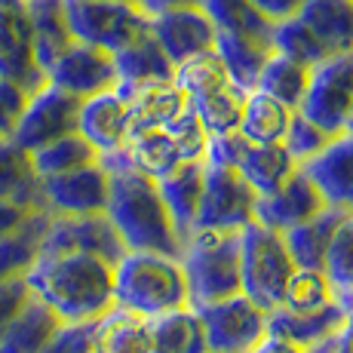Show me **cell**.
I'll return each instance as SVG.
<instances>
[{
  "instance_id": "obj_37",
  "label": "cell",
  "mask_w": 353,
  "mask_h": 353,
  "mask_svg": "<svg viewBox=\"0 0 353 353\" xmlns=\"http://www.w3.org/2000/svg\"><path fill=\"white\" fill-rule=\"evenodd\" d=\"M99 157H101L99 148L92 145L90 139H83L80 132L62 135V139L31 151V163H34L40 179L59 175V172H71V169H80V166H90V163H99Z\"/></svg>"
},
{
  "instance_id": "obj_18",
  "label": "cell",
  "mask_w": 353,
  "mask_h": 353,
  "mask_svg": "<svg viewBox=\"0 0 353 353\" xmlns=\"http://www.w3.org/2000/svg\"><path fill=\"white\" fill-rule=\"evenodd\" d=\"M323 194L325 206L353 212V132H338L320 154L298 163Z\"/></svg>"
},
{
  "instance_id": "obj_26",
  "label": "cell",
  "mask_w": 353,
  "mask_h": 353,
  "mask_svg": "<svg viewBox=\"0 0 353 353\" xmlns=\"http://www.w3.org/2000/svg\"><path fill=\"white\" fill-rule=\"evenodd\" d=\"M0 200L46 212L40 175L31 163V154L12 139H0Z\"/></svg>"
},
{
  "instance_id": "obj_47",
  "label": "cell",
  "mask_w": 353,
  "mask_h": 353,
  "mask_svg": "<svg viewBox=\"0 0 353 353\" xmlns=\"http://www.w3.org/2000/svg\"><path fill=\"white\" fill-rule=\"evenodd\" d=\"M34 215H37V209H28V206H19V203L0 200V236L16 234L25 221L34 219Z\"/></svg>"
},
{
  "instance_id": "obj_16",
  "label": "cell",
  "mask_w": 353,
  "mask_h": 353,
  "mask_svg": "<svg viewBox=\"0 0 353 353\" xmlns=\"http://www.w3.org/2000/svg\"><path fill=\"white\" fill-rule=\"evenodd\" d=\"M151 34L157 37V43L172 65H181L191 56L215 50V25L200 3L151 12Z\"/></svg>"
},
{
  "instance_id": "obj_21",
  "label": "cell",
  "mask_w": 353,
  "mask_h": 353,
  "mask_svg": "<svg viewBox=\"0 0 353 353\" xmlns=\"http://www.w3.org/2000/svg\"><path fill=\"white\" fill-rule=\"evenodd\" d=\"M347 320H350V314L341 301H332L316 310L276 307L268 314V335L286 338V341L298 344V347H314L316 341H323V338L335 335L338 329H344Z\"/></svg>"
},
{
  "instance_id": "obj_19",
  "label": "cell",
  "mask_w": 353,
  "mask_h": 353,
  "mask_svg": "<svg viewBox=\"0 0 353 353\" xmlns=\"http://www.w3.org/2000/svg\"><path fill=\"white\" fill-rule=\"evenodd\" d=\"M117 90L129 101L126 141H132L141 132H151V129H163L188 101L185 92L175 86V80H160V83H117Z\"/></svg>"
},
{
  "instance_id": "obj_2",
  "label": "cell",
  "mask_w": 353,
  "mask_h": 353,
  "mask_svg": "<svg viewBox=\"0 0 353 353\" xmlns=\"http://www.w3.org/2000/svg\"><path fill=\"white\" fill-rule=\"evenodd\" d=\"M25 280L62 323H92L114 307V264L99 255H37Z\"/></svg>"
},
{
  "instance_id": "obj_51",
  "label": "cell",
  "mask_w": 353,
  "mask_h": 353,
  "mask_svg": "<svg viewBox=\"0 0 353 353\" xmlns=\"http://www.w3.org/2000/svg\"><path fill=\"white\" fill-rule=\"evenodd\" d=\"M148 12H160V10H172V6H191L200 3V0H139Z\"/></svg>"
},
{
  "instance_id": "obj_44",
  "label": "cell",
  "mask_w": 353,
  "mask_h": 353,
  "mask_svg": "<svg viewBox=\"0 0 353 353\" xmlns=\"http://www.w3.org/2000/svg\"><path fill=\"white\" fill-rule=\"evenodd\" d=\"M96 350V320L92 323H62L43 353H92Z\"/></svg>"
},
{
  "instance_id": "obj_17",
  "label": "cell",
  "mask_w": 353,
  "mask_h": 353,
  "mask_svg": "<svg viewBox=\"0 0 353 353\" xmlns=\"http://www.w3.org/2000/svg\"><path fill=\"white\" fill-rule=\"evenodd\" d=\"M320 209H325L323 194L316 191V185L307 179L301 166L283 181L276 191L261 194L255 203V221H261L264 228L280 230L286 234L289 228L307 221L310 215H316Z\"/></svg>"
},
{
  "instance_id": "obj_52",
  "label": "cell",
  "mask_w": 353,
  "mask_h": 353,
  "mask_svg": "<svg viewBox=\"0 0 353 353\" xmlns=\"http://www.w3.org/2000/svg\"><path fill=\"white\" fill-rule=\"evenodd\" d=\"M344 132H353V111H350V120H347V126H344Z\"/></svg>"
},
{
  "instance_id": "obj_39",
  "label": "cell",
  "mask_w": 353,
  "mask_h": 353,
  "mask_svg": "<svg viewBox=\"0 0 353 353\" xmlns=\"http://www.w3.org/2000/svg\"><path fill=\"white\" fill-rule=\"evenodd\" d=\"M323 274L329 276L335 298L350 314L353 310V212L344 215L341 225L335 228V236H332L329 252H325Z\"/></svg>"
},
{
  "instance_id": "obj_6",
  "label": "cell",
  "mask_w": 353,
  "mask_h": 353,
  "mask_svg": "<svg viewBox=\"0 0 353 353\" xmlns=\"http://www.w3.org/2000/svg\"><path fill=\"white\" fill-rule=\"evenodd\" d=\"M65 10L74 40L108 52L123 50L129 40L151 28V12L139 0H65Z\"/></svg>"
},
{
  "instance_id": "obj_32",
  "label": "cell",
  "mask_w": 353,
  "mask_h": 353,
  "mask_svg": "<svg viewBox=\"0 0 353 353\" xmlns=\"http://www.w3.org/2000/svg\"><path fill=\"white\" fill-rule=\"evenodd\" d=\"M99 353H148V320L114 304L96 320Z\"/></svg>"
},
{
  "instance_id": "obj_14",
  "label": "cell",
  "mask_w": 353,
  "mask_h": 353,
  "mask_svg": "<svg viewBox=\"0 0 353 353\" xmlns=\"http://www.w3.org/2000/svg\"><path fill=\"white\" fill-rule=\"evenodd\" d=\"M46 83H56L59 90L71 92L77 99H90L105 90H114L117 86L114 52L92 46V43H83V40H74L62 56L50 65Z\"/></svg>"
},
{
  "instance_id": "obj_9",
  "label": "cell",
  "mask_w": 353,
  "mask_h": 353,
  "mask_svg": "<svg viewBox=\"0 0 353 353\" xmlns=\"http://www.w3.org/2000/svg\"><path fill=\"white\" fill-rule=\"evenodd\" d=\"M194 310L206 332L209 353H252L268 338V314L243 292Z\"/></svg>"
},
{
  "instance_id": "obj_38",
  "label": "cell",
  "mask_w": 353,
  "mask_h": 353,
  "mask_svg": "<svg viewBox=\"0 0 353 353\" xmlns=\"http://www.w3.org/2000/svg\"><path fill=\"white\" fill-rule=\"evenodd\" d=\"M123 148H126L129 163H132L135 169H141L145 175H151V179H163V175H169L179 163H185L179 145H175V139L166 129L141 132V135H135L132 141H126Z\"/></svg>"
},
{
  "instance_id": "obj_31",
  "label": "cell",
  "mask_w": 353,
  "mask_h": 353,
  "mask_svg": "<svg viewBox=\"0 0 353 353\" xmlns=\"http://www.w3.org/2000/svg\"><path fill=\"white\" fill-rule=\"evenodd\" d=\"M246 96H249L246 90H240L234 80H228V83L215 86V90L203 92V96H194L188 101L194 105L203 129H206L209 135H221V132H234V129H240Z\"/></svg>"
},
{
  "instance_id": "obj_10",
  "label": "cell",
  "mask_w": 353,
  "mask_h": 353,
  "mask_svg": "<svg viewBox=\"0 0 353 353\" xmlns=\"http://www.w3.org/2000/svg\"><path fill=\"white\" fill-rule=\"evenodd\" d=\"M258 191L236 169L206 160L203 169V194L194 228H246L255 221Z\"/></svg>"
},
{
  "instance_id": "obj_27",
  "label": "cell",
  "mask_w": 353,
  "mask_h": 353,
  "mask_svg": "<svg viewBox=\"0 0 353 353\" xmlns=\"http://www.w3.org/2000/svg\"><path fill=\"white\" fill-rule=\"evenodd\" d=\"M59 329H62V320L37 295H31L16 314V320L0 335V353H43Z\"/></svg>"
},
{
  "instance_id": "obj_53",
  "label": "cell",
  "mask_w": 353,
  "mask_h": 353,
  "mask_svg": "<svg viewBox=\"0 0 353 353\" xmlns=\"http://www.w3.org/2000/svg\"><path fill=\"white\" fill-rule=\"evenodd\" d=\"M347 325H350V335H353V310H350V320H347Z\"/></svg>"
},
{
  "instance_id": "obj_30",
  "label": "cell",
  "mask_w": 353,
  "mask_h": 353,
  "mask_svg": "<svg viewBox=\"0 0 353 353\" xmlns=\"http://www.w3.org/2000/svg\"><path fill=\"white\" fill-rule=\"evenodd\" d=\"M215 52H219L221 65L228 68L230 80L249 92L258 86V74H261L268 56L274 52V43L258 37H236V34L215 31Z\"/></svg>"
},
{
  "instance_id": "obj_36",
  "label": "cell",
  "mask_w": 353,
  "mask_h": 353,
  "mask_svg": "<svg viewBox=\"0 0 353 353\" xmlns=\"http://www.w3.org/2000/svg\"><path fill=\"white\" fill-rule=\"evenodd\" d=\"M50 215L52 212H37L31 221H25L16 234L0 236V283L28 274V268L40 252V240H43Z\"/></svg>"
},
{
  "instance_id": "obj_28",
  "label": "cell",
  "mask_w": 353,
  "mask_h": 353,
  "mask_svg": "<svg viewBox=\"0 0 353 353\" xmlns=\"http://www.w3.org/2000/svg\"><path fill=\"white\" fill-rule=\"evenodd\" d=\"M114 65H117V83H160L175 77V65L169 62L151 28L114 52Z\"/></svg>"
},
{
  "instance_id": "obj_34",
  "label": "cell",
  "mask_w": 353,
  "mask_h": 353,
  "mask_svg": "<svg viewBox=\"0 0 353 353\" xmlns=\"http://www.w3.org/2000/svg\"><path fill=\"white\" fill-rule=\"evenodd\" d=\"M307 80H310V65L298 62V59H289L274 50L268 56V62H264L261 74H258L255 90L268 92V96L280 99L283 105L298 111V105H301V99H304V90H307Z\"/></svg>"
},
{
  "instance_id": "obj_41",
  "label": "cell",
  "mask_w": 353,
  "mask_h": 353,
  "mask_svg": "<svg viewBox=\"0 0 353 353\" xmlns=\"http://www.w3.org/2000/svg\"><path fill=\"white\" fill-rule=\"evenodd\" d=\"M338 301L335 289H332L329 276L323 270H307V268H295V274L289 276L286 295H283L280 307L289 310H316L325 307V304Z\"/></svg>"
},
{
  "instance_id": "obj_33",
  "label": "cell",
  "mask_w": 353,
  "mask_h": 353,
  "mask_svg": "<svg viewBox=\"0 0 353 353\" xmlns=\"http://www.w3.org/2000/svg\"><path fill=\"white\" fill-rule=\"evenodd\" d=\"M295 108L283 105L280 99L268 96L261 90H249L246 108H243V120H240V132L249 141H283L286 126L292 120Z\"/></svg>"
},
{
  "instance_id": "obj_23",
  "label": "cell",
  "mask_w": 353,
  "mask_h": 353,
  "mask_svg": "<svg viewBox=\"0 0 353 353\" xmlns=\"http://www.w3.org/2000/svg\"><path fill=\"white\" fill-rule=\"evenodd\" d=\"M203 169H206V157L203 160H185L172 169L169 175L157 179L163 203H166L172 225L179 230L181 243L194 230L196 209H200V194H203Z\"/></svg>"
},
{
  "instance_id": "obj_20",
  "label": "cell",
  "mask_w": 353,
  "mask_h": 353,
  "mask_svg": "<svg viewBox=\"0 0 353 353\" xmlns=\"http://www.w3.org/2000/svg\"><path fill=\"white\" fill-rule=\"evenodd\" d=\"M77 132L90 139L99 148V154L123 148L129 132V101L123 92L114 86V90H105L99 96L83 99Z\"/></svg>"
},
{
  "instance_id": "obj_49",
  "label": "cell",
  "mask_w": 353,
  "mask_h": 353,
  "mask_svg": "<svg viewBox=\"0 0 353 353\" xmlns=\"http://www.w3.org/2000/svg\"><path fill=\"white\" fill-rule=\"evenodd\" d=\"M310 353H353V335H350V325H344V329H338L335 335L323 338V341H316L314 347H307Z\"/></svg>"
},
{
  "instance_id": "obj_13",
  "label": "cell",
  "mask_w": 353,
  "mask_h": 353,
  "mask_svg": "<svg viewBox=\"0 0 353 353\" xmlns=\"http://www.w3.org/2000/svg\"><path fill=\"white\" fill-rule=\"evenodd\" d=\"M0 77L22 86L28 96L46 83V71L34 56L28 0H0Z\"/></svg>"
},
{
  "instance_id": "obj_15",
  "label": "cell",
  "mask_w": 353,
  "mask_h": 353,
  "mask_svg": "<svg viewBox=\"0 0 353 353\" xmlns=\"http://www.w3.org/2000/svg\"><path fill=\"white\" fill-rule=\"evenodd\" d=\"M108 169L101 163L71 169V172L46 175L40 179V194H43L46 212L52 215H92L105 212L108 206Z\"/></svg>"
},
{
  "instance_id": "obj_50",
  "label": "cell",
  "mask_w": 353,
  "mask_h": 353,
  "mask_svg": "<svg viewBox=\"0 0 353 353\" xmlns=\"http://www.w3.org/2000/svg\"><path fill=\"white\" fill-rule=\"evenodd\" d=\"M252 353H310L307 347H298V344L286 341V338H276V335H268L261 344L252 350Z\"/></svg>"
},
{
  "instance_id": "obj_46",
  "label": "cell",
  "mask_w": 353,
  "mask_h": 353,
  "mask_svg": "<svg viewBox=\"0 0 353 353\" xmlns=\"http://www.w3.org/2000/svg\"><path fill=\"white\" fill-rule=\"evenodd\" d=\"M31 298V286L25 276H12V280L0 283V335L6 332V325L16 320V314L22 310V304Z\"/></svg>"
},
{
  "instance_id": "obj_1",
  "label": "cell",
  "mask_w": 353,
  "mask_h": 353,
  "mask_svg": "<svg viewBox=\"0 0 353 353\" xmlns=\"http://www.w3.org/2000/svg\"><path fill=\"white\" fill-rule=\"evenodd\" d=\"M99 163L108 169V206L105 215L120 234L129 252H157L166 258L181 255V236L163 203L157 179L135 169L126 157V148L101 154Z\"/></svg>"
},
{
  "instance_id": "obj_42",
  "label": "cell",
  "mask_w": 353,
  "mask_h": 353,
  "mask_svg": "<svg viewBox=\"0 0 353 353\" xmlns=\"http://www.w3.org/2000/svg\"><path fill=\"white\" fill-rule=\"evenodd\" d=\"M163 129L175 139V145H179V151H181V157L185 160H203L206 157L209 132L203 129V123H200V117H196L191 101H185V108H181V111L175 114V117L169 120Z\"/></svg>"
},
{
  "instance_id": "obj_48",
  "label": "cell",
  "mask_w": 353,
  "mask_h": 353,
  "mask_svg": "<svg viewBox=\"0 0 353 353\" xmlns=\"http://www.w3.org/2000/svg\"><path fill=\"white\" fill-rule=\"evenodd\" d=\"M252 3L264 19H270V22L276 25V22H286V19L295 16L304 0H252Z\"/></svg>"
},
{
  "instance_id": "obj_45",
  "label": "cell",
  "mask_w": 353,
  "mask_h": 353,
  "mask_svg": "<svg viewBox=\"0 0 353 353\" xmlns=\"http://www.w3.org/2000/svg\"><path fill=\"white\" fill-rule=\"evenodd\" d=\"M25 105H28V92L22 86H16L12 80L0 77V139H12Z\"/></svg>"
},
{
  "instance_id": "obj_12",
  "label": "cell",
  "mask_w": 353,
  "mask_h": 353,
  "mask_svg": "<svg viewBox=\"0 0 353 353\" xmlns=\"http://www.w3.org/2000/svg\"><path fill=\"white\" fill-rule=\"evenodd\" d=\"M50 252H90L117 264L129 249L123 246L117 230H114L111 219L105 212H92V215H50L37 255H50Z\"/></svg>"
},
{
  "instance_id": "obj_35",
  "label": "cell",
  "mask_w": 353,
  "mask_h": 353,
  "mask_svg": "<svg viewBox=\"0 0 353 353\" xmlns=\"http://www.w3.org/2000/svg\"><path fill=\"white\" fill-rule=\"evenodd\" d=\"M200 6L212 19L215 31L221 34L258 37V40H270V34H274V22L255 10L252 0H200Z\"/></svg>"
},
{
  "instance_id": "obj_8",
  "label": "cell",
  "mask_w": 353,
  "mask_h": 353,
  "mask_svg": "<svg viewBox=\"0 0 353 353\" xmlns=\"http://www.w3.org/2000/svg\"><path fill=\"white\" fill-rule=\"evenodd\" d=\"M298 111L329 135L344 132L353 111V52H338L310 68Z\"/></svg>"
},
{
  "instance_id": "obj_3",
  "label": "cell",
  "mask_w": 353,
  "mask_h": 353,
  "mask_svg": "<svg viewBox=\"0 0 353 353\" xmlns=\"http://www.w3.org/2000/svg\"><path fill=\"white\" fill-rule=\"evenodd\" d=\"M243 230V228H240ZM240 230L234 228H194L181 243L179 264L188 280V304L221 301L243 292L240 276Z\"/></svg>"
},
{
  "instance_id": "obj_7",
  "label": "cell",
  "mask_w": 353,
  "mask_h": 353,
  "mask_svg": "<svg viewBox=\"0 0 353 353\" xmlns=\"http://www.w3.org/2000/svg\"><path fill=\"white\" fill-rule=\"evenodd\" d=\"M206 160L230 166L261 194H270L298 169L292 154L283 148V141H249L240 129L221 135H209Z\"/></svg>"
},
{
  "instance_id": "obj_22",
  "label": "cell",
  "mask_w": 353,
  "mask_h": 353,
  "mask_svg": "<svg viewBox=\"0 0 353 353\" xmlns=\"http://www.w3.org/2000/svg\"><path fill=\"white\" fill-rule=\"evenodd\" d=\"M295 19L314 34L325 56L353 52V0H304Z\"/></svg>"
},
{
  "instance_id": "obj_25",
  "label": "cell",
  "mask_w": 353,
  "mask_h": 353,
  "mask_svg": "<svg viewBox=\"0 0 353 353\" xmlns=\"http://www.w3.org/2000/svg\"><path fill=\"white\" fill-rule=\"evenodd\" d=\"M148 353H209L206 332L194 307H179L148 320Z\"/></svg>"
},
{
  "instance_id": "obj_43",
  "label": "cell",
  "mask_w": 353,
  "mask_h": 353,
  "mask_svg": "<svg viewBox=\"0 0 353 353\" xmlns=\"http://www.w3.org/2000/svg\"><path fill=\"white\" fill-rule=\"evenodd\" d=\"M329 141H332V135L325 132V129H320L316 123H310L301 111H292L286 135H283V148L292 154V160H295V163L310 160L314 154H320Z\"/></svg>"
},
{
  "instance_id": "obj_5",
  "label": "cell",
  "mask_w": 353,
  "mask_h": 353,
  "mask_svg": "<svg viewBox=\"0 0 353 353\" xmlns=\"http://www.w3.org/2000/svg\"><path fill=\"white\" fill-rule=\"evenodd\" d=\"M292 274H295V261L280 230L264 228L261 221H249L240 230L243 295L252 298L264 314H270L283 304Z\"/></svg>"
},
{
  "instance_id": "obj_11",
  "label": "cell",
  "mask_w": 353,
  "mask_h": 353,
  "mask_svg": "<svg viewBox=\"0 0 353 353\" xmlns=\"http://www.w3.org/2000/svg\"><path fill=\"white\" fill-rule=\"evenodd\" d=\"M80 105H83V99L59 90L56 83H43L37 92L28 96V105H25L22 117L16 123L12 141L31 154L37 148L50 145V141L62 139V135L77 132Z\"/></svg>"
},
{
  "instance_id": "obj_40",
  "label": "cell",
  "mask_w": 353,
  "mask_h": 353,
  "mask_svg": "<svg viewBox=\"0 0 353 353\" xmlns=\"http://www.w3.org/2000/svg\"><path fill=\"white\" fill-rule=\"evenodd\" d=\"M172 80L188 99H194V96H203V92L215 90V86L228 83L230 74H228V68L221 65L219 52L206 50V52H200V56H191L188 62L175 65Z\"/></svg>"
},
{
  "instance_id": "obj_4",
  "label": "cell",
  "mask_w": 353,
  "mask_h": 353,
  "mask_svg": "<svg viewBox=\"0 0 353 353\" xmlns=\"http://www.w3.org/2000/svg\"><path fill=\"white\" fill-rule=\"evenodd\" d=\"M114 304L145 320L179 307H191L188 280L179 258L157 252H126L114 264Z\"/></svg>"
},
{
  "instance_id": "obj_29",
  "label": "cell",
  "mask_w": 353,
  "mask_h": 353,
  "mask_svg": "<svg viewBox=\"0 0 353 353\" xmlns=\"http://www.w3.org/2000/svg\"><path fill=\"white\" fill-rule=\"evenodd\" d=\"M28 12L34 28V56L43 71H50V65L74 43L65 0H28Z\"/></svg>"
},
{
  "instance_id": "obj_54",
  "label": "cell",
  "mask_w": 353,
  "mask_h": 353,
  "mask_svg": "<svg viewBox=\"0 0 353 353\" xmlns=\"http://www.w3.org/2000/svg\"><path fill=\"white\" fill-rule=\"evenodd\" d=\"M92 353H99V350H92Z\"/></svg>"
},
{
  "instance_id": "obj_24",
  "label": "cell",
  "mask_w": 353,
  "mask_h": 353,
  "mask_svg": "<svg viewBox=\"0 0 353 353\" xmlns=\"http://www.w3.org/2000/svg\"><path fill=\"white\" fill-rule=\"evenodd\" d=\"M347 215V209L338 206H325L316 215H310L307 221L289 228L283 234L286 249L295 261V268H307V270H323L325 252H329V243L335 236V228L341 225V219Z\"/></svg>"
}]
</instances>
